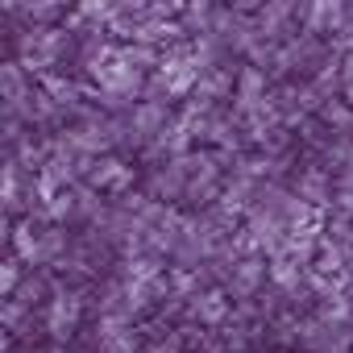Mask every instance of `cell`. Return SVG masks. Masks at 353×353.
Instances as JSON below:
<instances>
[{
    "instance_id": "obj_1",
    "label": "cell",
    "mask_w": 353,
    "mask_h": 353,
    "mask_svg": "<svg viewBox=\"0 0 353 353\" xmlns=\"http://www.w3.org/2000/svg\"><path fill=\"white\" fill-rule=\"evenodd\" d=\"M71 38H75V34H67L63 26H30V30L17 38V63H21L26 71L46 75V71H54V67L67 59Z\"/></svg>"
},
{
    "instance_id": "obj_2",
    "label": "cell",
    "mask_w": 353,
    "mask_h": 353,
    "mask_svg": "<svg viewBox=\"0 0 353 353\" xmlns=\"http://www.w3.org/2000/svg\"><path fill=\"white\" fill-rule=\"evenodd\" d=\"M92 75H96V88L104 92L108 104H125V100H133V96L141 92V71H137L133 63H125L121 50H117L108 63H100Z\"/></svg>"
},
{
    "instance_id": "obj_3",
    "label": "cell",
    "mask_w": 353,
    "mask_h": 353,
    "mask_svg": "<svg viewBox=\"0 0 353 353\" xmlns=\"http://www.w3.org/2000/svg\"><path fill=\"white\" fill-rule=\"evenodd\" d=\"M63 250V233L54 229H34V225H21L17 229V254L26 262H46Z\"/></svg>"
},
{
    "instance_id": "obj_4",
    "label": "cell",
    "mask_w": 353,
    "mask_h": 353,
    "mask_svg": "<svg viewBox=\"0 0 353 353\" xmlns=\"http://www.w3.org/2000/svg\"><path fill=\"white\" fill-rule=\"evenodd\" d=\"M345 13H349V0H307V5H303L307 34H336Z\"/></svg>"
},
{
    "instance_id": "obj_5",
    "label": "cell",
    "mask_w": 353,
    "mask_h": 353,
    "mask_svg": "<svg viewBox=\"0 0 353 353\" xmlns=\"http://www.w3.org/2000/svg\"><path fill=\"white\" fill-rule=\"evenodd\" d=\"M30 188H34V179L26 174L21 162H9L5 170H0V200H5V204H26Z\"/></svg>"
},
{
    "instance_id": "obj_6",
    "label": "cell",
    "mask_w": 353,
    "mask_h": 353,
    "mask_svg": "<svg viewBox=\"0 0 353 353\" xmlns=\"http://www.w3.org/2000/svg\"><path fill=\"white\" fill-rule=\"evenodd\" d=\"M26 92H30V71L21 63H5V59H0V100L17 104Z\"/></svg>"
},
{
    "instance_id": "obj_7",
    "label": "cell",
    "mask_w": 353,
    "mask_h": 353,
    "mask_svg": "<svg viewBox=\"0 0 353 353\" xmlns=\"http://www.w3.org/2000/svg\"><path fill=\"white\" fill-rule=\"evenodd\" d=\"M233 88H237L241 108L262 104V100H266V71H262V67H241V75L233 79Z\"/></svg>"
},
{
    "instance_id": "obj_8",
    "label": "cell",
    "mask_w": 353,
    "mask_h": 353,
    "mask_svg": "<svg viewBox=\"0 0 353 353\" xmlns=\"http://www.w3.org/2000/svg\"><path fill=\"white\" fill-rule=\"evenodd\" d=\"M13 9L30 21V26H46L59 13H67V0H13Z\"/></svg>"
},
{
    "instance_id": "obj_9",
    "label": "cell",
    "mask_w": 353,
    "mask_h": 353,
    "mask_svg": "<svg viewBox=\"0 0 353 353\" xmlns=\"http://www.w3.org/2000/svg\"><path fill=\"white\" fill-rule=\"evenodd\" d=\"M75 320H79V299H71V295H59L46 312V324H50L54 336H67L75 328Z\"/></svg>"
},
{
    "instance_id": "obj_10",
    "label": "cell",
    "mask_w": 353,
    "mask_h": 353,
    "mask_svg": "<svg viewBox=\"0 0 353 353\" xmlns=\"http://www.w3.org/2000/svg\"><path fill=\"white\" fill-rule=\"evenodd\" d=\"M92 179H96V188H104V192H121V188H129L133 170H129L125 162H112V158H104V162H96Z\"/></svg>"
},
{
    "instance_id": "obj_11",
    "label": "cell",
    "mask_w": 353,
    "mask_h": 353,
    "mask_svg": "<svg viewBox=\"0 0 353 353\" xmlns=\"http://www.w3.org/2000/svg\"><path fill=\"white\" fill-rule=\"evenodd\" d=\"M133 345H137V336L129 332V324L108 320V324L100 328V349H104V353H133Z\"/></svg>"
},
{
    "instance_id": "obj_12",
    "label": "cell",
    "mask_w": 353,
    "mask_h": 353,
    "mask_svg": "<svg viewBox=\"0 0 353 353\" xmlns=\"http://www.w3.org/2000/svg\"><path fill=\"white\" fill-rule=\"evenodd\" d=\"M59 108H75L79 104V83L75 79H67V75H54V71H46V88H42Z\"/></svg>"
},
{
    "instance_id": "obj_13",
    "label": "cell",
    "mask_w": 353,
    "mask_h": 353,
    "mask_svg": "<svg viewBox=\"0 0 353 353\" xmlns=\"http://www.w3.org/2000/svg\"><path fill=\"white\" fill-rule=\"evenodd\" d=\"M162 125H166V108L158 104V100H145V104H137V112H133V133H162Z\"/></svg>"
},
{
    "instance_id": "obj_14",
    "label": "cell",
    "mask_w": 353,
    "mask_h": 353,
    "mask_svg": "<svg viewBox=\"0 0 353 353\" xmlns=\"http://www.w3.org/2000/svg\"><path fill=\"white\" fill-rule=\"evenodd\" d=\"M324 121L332 125V129H353V108H345V104H324Z\"/></svg>"
},
{
    "instance_id": "obj_15",
    "label": "cell",
    "mask_w": 353,
    "mask_h": 353,
    "mask_svg": "<svg viewBox=\"0 0 353 353\" xmlns=\"http://www.w3.org/2000/svg\"><path fill=\"white\" fill-rule=\"evenodd\" d=\"M299 200H312V204L324 200V174H316V170L307 174V179L299 183Z\"/></svg>"
},
{
    "instance_id": "obj_16",
    "label": "cell",
    "mask_w": 353,
    "mask_h": 353,
    "mask_svg": "<svg viewBox=\"0 0 353 353\" xmlns=\"http://www.w3.org/2000/svg\"><path fill=\"white\" fill-rule=\"evenodd\" d=\"M196 312H200L204 320H221V316H225V299H221V295H204V303H196Z\"/></svg>"
},
{
    "instance_id": "obj_17",
    "label": "cell",
    "mask_w": 353,
    "mask_h": 353,
    "mask_svg": "<svg viewBox=\"0 0 353 353\" xmlns=\"http://www.w3.org/2000/svg\"><path fill=\"white\" fill-rule=\"evenodd\" d=\"M17 279H21V274H17L13 262H0V295H9V291L17 287Z\"/></svg>"
},
{
    "instance_id": "obj_18",
    "label": "cell",
    "mask_w": 353,
    "mask_h": 353,
    "mask_svg": "<svg viewBox=\"0 0 353 353\" xmlns=\"http://www.w3.org/2000/svg\"><path fill=\"white\" fill-rule=\"evenodd\" d=\"M341 88H345V96L353 100V54L345 59V67H341Z\"/></svg>"
},
{
    "instance_id": "obj_19",
    "label": "cell",
    "mask_w": 353,
    "mask_h": 353,
    "mask_svg": "<svg viewBox=\"0 0 353 353\" xmlns=\"http://www.w3.org/2000/svg\"><path fill=\"white\" fill-rule=\"evenodd\" d=\"M262 5H266V0H233L237 13H250V9H262Z\"/></svg>"
},
{
    "instance_id": "obj_20",
    "label": "cell",
    "mask_w": 353,
    "mask_h": 353,
    "mask_svg": "<svg viewBox=\"0 0 353 353\" xmlns=\"http://www.w3.org/2000/svg\"><path fill=\"white\" fill-rule=\"evenodd\" d=\"M279 5H283V9H291V13H295V9H303V5H307V0H279Z\"/></svg>"
},
{
    "instance_id": "obj_21",
    "label": "cell",
    "mask_w": 353,
    "mask_h": 353,
    "mask_svg": "<svg viewBox=\"0 0 353 353\" xmlns=\"http://www.w3.org/2000/svg\"><path fill=\"white\" fill-rule=\"evenodd\" d=\"M0 237H5V216H0Z\"/></svg>"
},
{
    "instance_id": "obj_22",
    "label": "cell",
    "mask_w": 353,
    "mask_h": 353,
    "mask_svg": "<svg viewBox=\"0 0 353 353\" xmlns=\"http://www.w3.org/2000/svg\"><path fill=\"white\" fill-rule=\"evenodd\" d=\"M349 166H353V150H349Z\"/></svg>"
}]
</instances>
